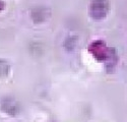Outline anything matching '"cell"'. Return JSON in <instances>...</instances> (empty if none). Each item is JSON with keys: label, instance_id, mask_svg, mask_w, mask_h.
Listing matches in <instances>:
<instances>
[{"label": "cell", "instance_id": "1", "mask_svg": "<svg viewBox=\"0 0 127 122\" xmlns=\"http://www.w3.org/2000/svg\"><path fill=\"white\" fill-rule=\"evenodd\" d=\"M109 9H110L109 0H92V3L90 6V14L94 19L101 20L107 16Z\"/></svg>", "mask_w": 127, "mask_h": 122}, {"label": "cell", "instance_id": "2", "mask_svg": "<svg viewBox=\"0 0 127 122\" xmlns=\"http://www.w3.org/2000/svg\"><path fill=\"white\" fill-rule=\"evenodd\" d=\"M89 51L98 61L105 62L109 56L110 48L107 47V45L105 44L104 41L97 40V41H94V42L89 46Z\"/></svg>", "mask_w": 127, "mask_h": 122}, {"label": "cell", "instance_id": "3", "mask_svg": "<svg viewBox=\"0 0 127 122\" xmlns=\"http://www.w3.org/2000/svg\"><path fill=\"white\" fill-rule=\"evenodd\" d=\"M4 7H5L4 2L3 1H0V11H2V10L4 9Z\"/></svg>", "mask_w": 127, "mask_h": 122}]
</instances>
